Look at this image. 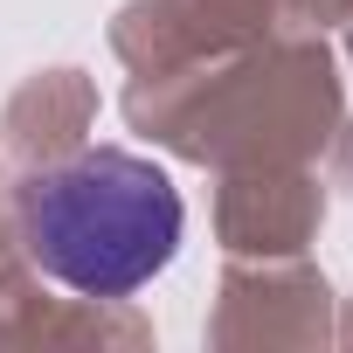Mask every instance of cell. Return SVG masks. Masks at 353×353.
<instances>
[{"label":"cell","instance_id":"6da1fadb","mask_svg":"<svg viewBox=\"0 0 353 353\" xmlns=\"http://www.w3.org/2000/svg\"><path fill=\"white\" fill-rule=\"evenodd\" d=\"M188 208L166 166L90 145L21 181V243L77 298H132L181 250Z\"/></svg>","mask_w":353,"mask_h":353}]
</instances>
